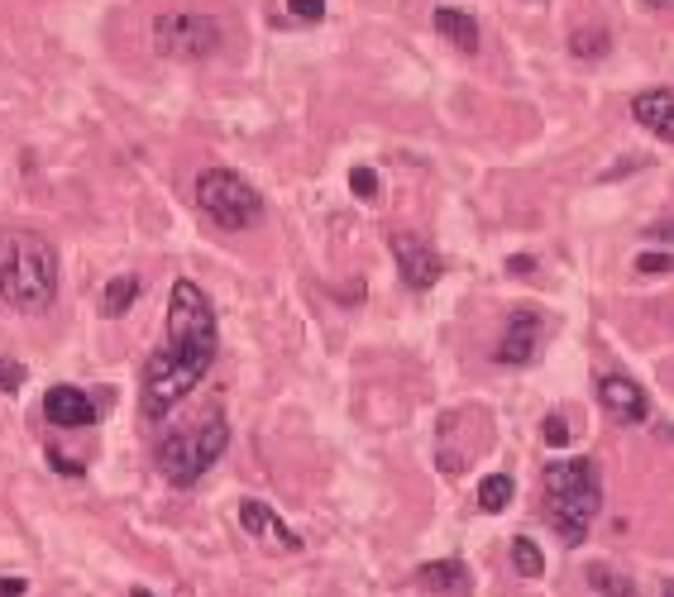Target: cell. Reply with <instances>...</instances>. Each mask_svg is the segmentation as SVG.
Wrapping results in <instances>:
<instances>
[{
	"mask_svg": "<svg viewBox=\"0 0 674 597\" xmlns=\"http://www.w3.org/2000/svg\"><path fill=\"white\" fill-rule=\"evenodd\" d=\"M163 325H168V340H163V349H153L149 363H144V416L149 421H163L182 397H192L220 349L211 297L192 278H177L168 287Z\"/></svg>",
	"mask_w": 674,
	"mask_h": 597,
	"instance_id": "obj_1",
	"label": "cell"
},
{
	"mask_svg": "<svg viewBox=\"0 0 674 597\" xmlns=\"http://www.w3.org/2000/svg\"><path fill=\"white\" fill-rule=\"evenodd\" d=\"M0 301L20 316H44L58 301V249L39 230H0Z\"/></svg>",
	"mask_w": 674,
	"mask_h": 597,
	"instance_id": "obj_2",
	"label": "cell"
},
{
	"mask_svg": "<svg viewBox=\"0 0 674 597\" xmlns=\"http://www.w3.org/2000/svg\"><path fill=\"white\" fill-rule=\"evenodd\" d=\"M545 521L569 550H579L603 512V473L593 459H550L541 469Z\"/></svg>",
	"mask_w": 674,
	"mask_h": 597,
	"instance_id": "obj_3",
	"label": "cell"
},
{
	"mask_svg": "<svg viewBox=\"0 0 674 597\" xmlns=\"http://www.w3.org/2000/svg\"><path fill=\"white\" fill-rule=\"evenodd\" d=\"M225 445H230L225 416L206 411L201 421L173 430V435H163L158 449H153V464H158V473H163L173 488H192V483H201V473L225 454Z\"/></svg>",
	"mask_w": 674,
	"mask_h": 597,
	"instance_id": "obj_4",
	"label": "cell"
},
{
	"mask_svg": "<svg viewBox=\"0 0 674 597\" xmlns=\"http://www.w3.org/2000/svg\"><path fill=\"white\" fill-rule=\"evenodd\" d=\"M196 211L206 215L216 230H254L263 220V196L259 187L249 182V177H240L235 168H206V172H196Z\"/></svg>",
	"mask_w": 674,
	"mask_h": 597,
	"instance_id": "obj_5",
	"label": "cell"
},
{
	"mask_svg": "<svg viewBox=\"0 0 674 597\" xmlns=\"http://www.w3.org/2000/svg\"><path fill=\"white\" fill-rule=\"evenodd\" d=\"M225 20L211 10H163L153 15V48L168 63H211L225 48Z\"/></svg>",
	"mask_w": 674,
	"mask_h": 597,
	"instance_id": "obj_6",
	"label": "cell"
},
{
	"mask_svg": "<svg viewBox=\"0 0 674 597\" xmlns=\"http://www.w3.org/2000/svg\"><path fill=\"white\" fill-rule=\"evenodd\" d=\"M541 340H545L541 311H512L507 325H502L498 344H493V363H502V368H526V363L541 354Z\"/></svg>",
	"mask_w": 674,
	"mask_h": 597,
	"instance_id": "obj_7",
	"label": "cell"
},
{
	"mask_svg": "<svg viewBox=\"0 0 674 597\" xmlns=\"http://www.w3.org/2000/svg\"><path fill=\"white\" fill-rule=\"evenodd\" d=\"M388 249H392V258H397L402 282H407L412 292H431L435 282H440V273H445V258L435 254L421 235H388Z\"/></svg>",
	"mask_w": 674,
	"mask_h": 597,
	"instance_id": "obj_8",
	"label": "cell"
},
{
	"mask_svg": "<svg viewBox=\"0 0 674 597\" xmlns=\"http://www.w3.org/2000/svg\"><path fill=\"white\" fill-rule=\"evenodd\" d=\"M598 402H603V411H608L617 426H641L651 416L646 387L636 383V378H622V373H603L598 378Z\"/></svg>",
	"mask_w": 674,
	"mask_h": 597,
	"instance_id": "obj_9",
	"label": "cell"
},
{
	"mask_svg": "<svg viewBox=\"0 0 674 597\" xmlns=\"http://www.w3.org/2000/svg\"><path fill=\"white\" fill-rule=\"evenodd\" d=\"M44 416L53 421V426L77 430V426H91V421H101V406L91 402L82 387L58 383V387H48V392H44Z\"/></svg>",
	"mask_w": 674,
	"mask_h": 597,
	"instance_id": "obj_10",
	"label": "cell"
},
{
	"mask_svg": "<svg viewBox=\"0 0 674 597\" xmlns=\"http://www.w3.org/2000/svg\"><path fill=\"white\" fill-rule=\"evenodd\" d=\"M631 120L636 125H646L655 139H674V96L670 86H651V91H641V96H631Z\"/></svg>",
	"mask_w": 674,
	"mask_h": 597,
	"instance_id": "obj_11",
	"label": "cell"
},
{
	"mask_svg": "<svg viewBox=\"0 0 674 597\" xmlns=\"http://www.w3.org/2000/svg\"><path fill=\"white\" fill-rule=\"evenodd\" d=\"M416 583L426 593H440V597H464L474 588V574L464 569V559H435V564H421Z\"/></svg>",
	"mask_w": 674,
	"mask_h": 597,
	"instance_id": "obj_12",
	"label": "cell"
},
{
	"mask_svg": "<svg viewBox=\"0 0 674 597\" xmlns=\"http://www.w3.org/2000/svg\"><path fill=\"white\" fill-rule=\"evenodd\" d=\"M435 34H445V39L455 43L459 53H479V48H483L479 20H469L464 10H450V5H440V10H435Z\"/></svg>",
	"mask_w": 674,
	"mask_h": 597,
	"instance_id": "obj_13",
	"label": "cell"
},
{
	"mask_svg": "<svg viewBox=\"0 0 674 597\" xmlns=\"http://www.w3.org/2000/svg\"><path fill=\"white\" fill-rule=\"evenodd\" d=\"M569 53H574L579 63H598V58H608L612 53V29L603 20L574 24V29H569Z\"/></svg>",
	"mask_w": 674,
	"mask_h": 597,
	"instance_id": "obj_14",
	"label": "cell"
},
{
	"mask_svg": "<svg viewBox=\"0 0 674 597\" xmlns=\"http://www.w3.org/2000/svg\"><path fill=\"white\" fill-rule=\"evenodd\" d=\"M139 292H144V282L134 278V273H120V278L106 282V292H101V316L120 320L125 311H130L134 301H139Z\"/></svg>",
	"mask_w": 674,
	"mask_h": 597,
	"instance_id": "obj_15",
	"label": "cell"
},
{
	"mask_svg": "<svg viewBox=\"0 0 674 597\" xmlns=\"http://www.w3.org/2000/svg\"><path fill=\"white\" fill-rule=\"evenodd\" d=\"M588 588L598 597H641V588L627 574H617L612 564H588Z\"/></svg>",
	"mask_w": 674,
	"mask_h": 597,
	"instance_id": "obj_16",
	"label": "cell"
},
{
	"mask_svg": "<svg viewBox=\"0 0 674 597\" xmlns=\"http://www.w3.org/2000/svg\"><path fill=\"white\" fill-rule=\"evenodd\" d=\"M512 492H517V483H512L507 473H488L479 483V512H507Z\"/></svg>",
	"mask_w": 674,
	"mask_h": 597,
	"instance_id": "obj_17",
	"label": "cell"
},
{
	"mask_svg": "<svg viewBox=\"0 0 674 597\" xmlns=\"http://www.w3.org/2000/svg\"><path fill=\"white\" fill-rule=\"evenodd\" d=\"M512 564H517V574L522 578H541L545 574L541 545H536L531 535H517V540H512Z\"/></svg>",
	"mask_w": 674,
	"mask_h": 597,
	"instance_id": "obj_18",
	"label": "cell"
},
{
	"mask_svg": "<svg viewBox=\"0 0 674 597\" xmlns=\"http://www.w3.org/2000/svg\"><path fill=\"white\" fill-rule=\"evenodd\" d=\"M378 187H383V182H378V172H373V168H354V172H349V192L359 196L364 206H373V201H378Z\"/></svg>",
	"mask_w": 674,
	"mask_h": 597,
	"instance_id": "obj_19",
	"label": "cell"
},
{
	"mask_svg": "<svg viewBox=\"0 0 674 597\" xmlns=\"http://www.w3.org/2000/svg\"><path fill=\"white\" fill-rule=\"evenodd\" d=\"M240 526L249 535H268V526H273V512H268L263 502H244V507H240Z\"/></svg>",
	"mask_w": 674,
	"mask_h": 597,
	"instance_id": "obj_20",
	"label": "cell"
},
{
	"mask_svg": "<svg viewBox=\"0 0 674 597\" xmlns=\"http://www.w3.org/2000/svg\"><path fill=\"white\" fill-rule=\"evenodd\" d=\"M287 15L302 24H316V20H326V0H287Z\"/></svg>",
	"mask_w": 674,
	"mask_h": 597,
	"instance_id": "obj_21",
	"label": "cell"
},
{
	"mask_svg": "<svg viewBox=\"0 0 674 597\" xmlns=\"http://www.w3.org/2000/svg\"><path fill=\"white\" fill-rule=\"evenodd\" d=\"M24 378H29V368L15 359H0V392H20Z\"/></svg>",
	"mask_w": 674,
	"mask_h": 597,
	"instance_id": "obj_22",
	"label": "cell"
},
{
	"mask_svg": "<svg viewBox=\"0 0 674 597\" xmlns=\"http://www.w3.org/2000/svg\"><path fill=\"white\" fill-rule=\"evenodd\" d=\"M541 435H545V445L565 449V445H569V421H565V416H545V426H541Z\"/></svg>",
	"mask_w": 674,
	"mask_h": 597,
	"instance_id": "obj_23",
	"label": "cell"
},
{
	"mask_svg": "<svg viewBox=\"0 0 674 597\" xmlns=\"http://www.w3.org/2000/svg\"><path fill=\"white\" fill-rule=\"evenodd\" d=\"M636 268L660 278V273H670V254H660V249H651V254H636Z\"/></svg>",
	"mask_w": 674,
	"mask_h": 597,
	"instance_id": "obj_24",
	"label": "cell"
},
{
	"mask_svg": "<svg viewBox=\"0 0 674 597\" xmlns=\"http://www.w3.org/2000/svg\"><path fill=\"white\" fill-rule=\"evenodd\" d=\"M531 268H536V258H531V254H512V258H507V273H512V278H531Z\"/></svg>",
	"mask_w": 674,
	"mask_h": 597,
	"instance_id": "obj_25",
	"label": "cell"
},
{
	"mask_svg": "<svg viewBox=\"0 0 674 597\" xmlns=\"http://www.w3.org/2000/svg\"><path fill=\"white\" fill-rule=\"evenodd\" d=\"M24 593H29L24 578H0V597H24Z\"/></svg>",
	"mask_w": 674,
	"mask_h": 597,
	"instance_id": "obj_26",
	"label": "cell"
},
{
	"mask_svg": "<svg viewBox=\"0 0 674 597\" xmlns=\"http://www.w3.org/2000/svg\"><path fill=\"white\" fill-rule=\"evenodd\" d=\"M646 5H651V10H670L674 0H646Z\"/></svg>",
	"mask_w": 674,
	"mask_h": 597,
	"instance_id": "obj_27",
	"label": "cell"
},
{
	"mask_svg": "<svg viewBox=\"0 0 674 597\" xmlns=\"http://www.w3.org/2000/svg\"><path fill=\"white\" fill-rule=\"evenodd\" d=\"M130 597H153V593H149V588H134V593H130Z\"/></svg>",
	"mask_w": 674,
	"mask_h": 597,
	"instance_id": "obj_28",
	"label": "cell"
},
{
	"mask_svg": "<svg viewBox=\"0 0 674 597\" xmlns=\"http://www.w3.org/2000/svg\"><path fill=\"white\" fill-rule=\"evenodd\" d=\"M660 597H674V583H665V593H660Z\"/></svg>",
	"mask_w": 674,
	"mask_h": 597,
	"instance_id": "obj_29",
	"label": "cell"
}]
</instances>
